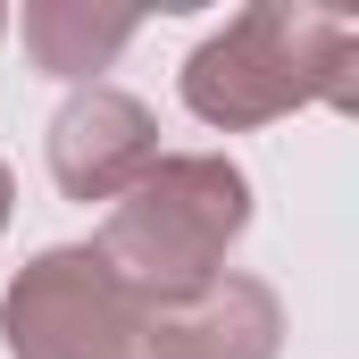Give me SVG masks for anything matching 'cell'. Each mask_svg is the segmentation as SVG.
I'll list each match as a JSON object with an SVG mask.
<instances>
[{"label": "cell", "mask_w": 359, "mask_h": 359, "mask_svg": "<svg viewBox=\"0 0 359 359\" xmlns=\"http://www.w3.org/2000/svg\"><path fill=\"white\" fill-rule=\"evenodd\" d=\"M0 34H8V17H0Z\"/></svg>", "instance_id": "8"}, {"label": "cell", "mask_w": 359, "mask_h": 359, "mask_svg": "<svg viewBox=\"0 0 359 359\" xmlns=\"http://www.w3.org/2000/svg\"><path fill=\"white\" fill-rule=\"evenodd\" d=\"M151 168H159V126L134 92L84 84L50 117V176L67 201H126Z\"/></svg>", "instance_id": "4"}, {"label": "cell", "mask_w": 359, "mask_h": 359, "mask_svg": "<svg viewBox=\"0 0 359 359\" xmlns=\"http://www.w3.org/2000/svg\"><path fill=\"white\" fill-rule=\"evenodd\" d=\"M184 100L201 126H268L284 109H351L359 100V25L334 8H292V0H259L243 8L226 34H209L184 59Z\"/></svg>", "instance_id": "1"}, {"label": "cell", "mask_w": 359, "mask_h": 359, "mask_svg": "<svg viewBox=\"0 0 359 359\" xmlns=\"http://www.w3.org/2000/svg\"><path fill=\"white\" fill-rule=\"evenodd\" d=\"M134 8H92V0H25V50L42 76H76L109 67L126 42H134Z\"/></svg>", "instance_id": "6"}, {"label": "cell", "mask_w": 359, "mask_h": 359, "mask_svg": "<svg viewBox=\"0 0 359 359\" xmlns=\"http://www.w3.org/2000/svg\"><path fill=\"white\" fill-rule=\"evenodd\" d=\"M243 226H251V184H243V168H226V159H159L151 176L109 209L100 268L117 276L134 301L176 309V301H192L217 276L226 243Z\"/></svg>", "instance_id": "2"}, {"label": "cell", "mask_w": 359, "mask_h": 359, "mask_svg": "<svg viewBox=\"0 0 359 359\" xmlns=\"http://www.w3.org/2000/svg\"><path fill=\"white\" fill-rule=\"evenodd\" d=\"M8 359H168V326L134 301L100 251H42L0 301Z\"/></svg>", "instance_id": "3"}, {"label": "cell", "mask_w": 359, "mask_h": 359, "mask_svg": "<svg viewBox=\"0 0 359 359\" xmlns=\"http://www.w3.org/2000/svg\"><path fill=\"white\" fill-rule=\"evenodd\" d=\"M0 226H8V168H0Z\"/></svg>", "instance_id": "7"}, {"label": "cell", "mask_w": 359, "mask_h": 359, "mask_svg": "<svg viewBox=\"0 0 359 359\" xmlns=\"http://www.w3.org/2000/svg\"><path fill=\"white\" fill-rule=\"evenodd\" d=\"M168 359H276V301L251 276H209L192 301L159 309Z\"/></svg>", "instance_id": "5"}]
</instances>
